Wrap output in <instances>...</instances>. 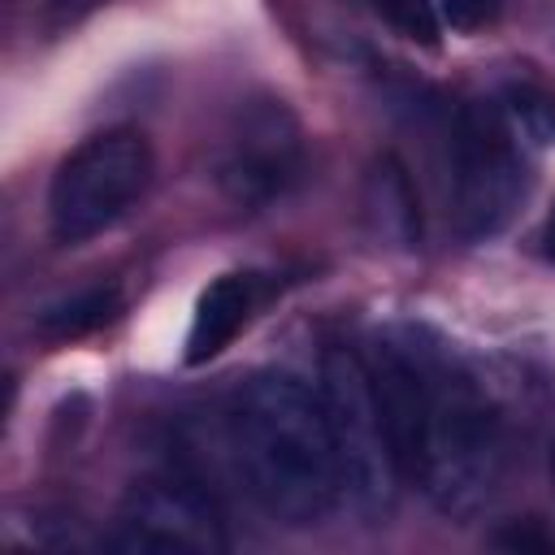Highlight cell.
Instances as JSON below:
<instances>
[{
	"mask_svg": "<svg viewBox=\"0 0 555 555\" xmlns=\"http://www.w3.org/2000/svg\"><path fill=\"white\" fill-rule=\"evenodd\" d=\"M317 395L325 408L343 499L360 516H386L399 486V460L373 390L369 360L351 347H325Z\"/></svg>",
	"mask_w": 555,
	"mask_h": 555,
	"instance_id": "3",
	"label": "cell"
},
{
	"mask_svg": "<svg viewBox=\"0 0 555 555\" xmlns=\"http://www.w3.org/2000/svg\"><path fill=\"white\" fill-rule=\"evenodd\" d=\"M551 486H555V442H551Z\"/></svg>",
	"mask_w": 555,
	"mask_h": 555,
	"instance_id": "16",
	"label": "cell"
},
{
	"mask_svg": "<svg viewBox=\"0 0 555 555\" xmlns=\"http://www.w3.org/2000/svg\"><path fill=\"white\" fill-rule=\"evenodd\" d=\"M499 546H512V551H555V538L551 533H538V529H503L499 538H494Z\"/></svg>",
	"mask_w": 555,
	"mask_h": 555,
	"instance_id": "14",
	"label": "cell"
},
{
	"mask_svg": "<svg viewBox=\"0 0 555 555\" xmlns=\"http://www.w3.org/2000/svg\"><path fill=\"white\" fill-rule=\"evenodd\" d=\"M369 217H373L382 238H390L399 247H412V238H416V199H412V186H408L399 160H390V156L369 173Z\"/></svg>",
	"mask_w": 555,
	"mask_h": 555,
	"instance_id": "9",
	"label": "cell"
},
{
	"mask_svg": "<svg viewBox=\"0 0 555 555\" xmlns=\"http://www.w3.org/2000/svg\"><path fill=\"white\" fill-rule=\"evenodd\" d=\"M542 256L546 260H555V204H551V212H546V221H542Z\"/></svg>",
	"mask_w": 555,
	"mask_h": 555,
	"instance_id": "15",
	"label": "cell"
},
{
	"mask_svg": "<svg viewBox=\"0 0 555 555\" xmlns=\"http://www.w3.org/2000/svg\"><path fill=\"white\" fill-rule=\"evenodd\" d=\"M117 312H121V291L117 286H87L78 295H65V299L48 304L39 312V330L48 338H78V334L100 330Z\"/></svg>",
	"mask_w": 555,
	"mask_h": 555,
	"instance_id": "10",
	"label": "cell"
},
{
	"mask_svg": "<svg viewBox=\"0 0 555 555\" xmlns=\"http://www.w3.org/2000/svg\"><path fill=\"white\" fill-rule=\"evenodd\" d=\"M447 173L451 225L464 238H490L512 221L525 195V160L516 147V130L507 126L499 104L473 100L455 113Z\"/></svg>",
	"mask_w": 555,
	"mask_h": 555,
	"instance_id": "5",
	"label": "cell"
},
{
	"mask_svg": "<svg viewBox=\"0 0 555 555\" xmlns=\"http://www.w3.org/2000/svg\"><path fill=\"white\" fill-rule=\"evenodd\" d=\"M377 4V13L390 22V30H399L403 39H412V43H425V48H434L438 43V9H434V0H373Z\"/></svg>",
	"mask_w": 555,
	"mask_h": 555,
	"instance_id": "12",
	"label": "cell"
},
{
	"mask_svg": "<svg viewBox=\"0 0 555 555\" xmlns=\"http://www.w3.org/2000/svg\"><path fill=\"white\" fill-rule=\"evenodd\" d=\"M304 165V139L299 121L282 100H247L234 113V126L225 130L221 143V165L217 178L230 199L256 208L278 199Z\"/></svg>",
	"mask_w": 555,
	"mask_h": 555,
	"instance_id": "6",
	"label": "cell"
},
{
	"mask_svg": "<svg viewBox=\"0 0 555 555\" xmlns=\"http://www.w3.org/2000/svg\"><path fill=\"white\" fill-rule=\"evenodd\" d=\"M499 0H442V17L455 30H481L486 22H494Z\"/></svg>",
	"mask_w": 555,
	"mask_h": 555,
	"instance_id": "13",
	"label": "cell"
},
{
	"mask_svg": "<svg viewBox=\"0 0 555 555\" xmlns=\"http://www.w3.org/2000/svg\"><path fill=\"white\" fill-rule=\"evenodd\" d=\"M251 278L243 273H221L217 282H208L195 299V312H191V330H186V351L182 360L186 364H208L217 360L234 334L247 325V312H251Z\"/></svg>",
	"mask_w": 555,
	"mask_h": 555,
	"instance_id": "8",
	"label": "cell"
},
{
	"mask_svg": "<svg viewBox=\"0 0 555 555\" xmlns=\"http://www.w3.org/2000/svg\"><path fill=\"white\" fill-rule=\"evenodd\" d=\"M503 117H507V126L516 130V134H525L529 143H538V147H546V143H555V95H546L542 87H533V82H512L507 91H503Z\"/></svg>",
	"mask_w": 555,
	"mask_h": 555,
	"instance_id": "11",
	"label": "cell"
},
{
	"mask_svg": "<svg viewBox=\"0 0 555 555\" xmlns=\"http://www.w3.org/2000/svg\"><path fill=\"white\" fill-rule=\"evenodd\" d=\"M152 182V147L139 130L113 126L82 139L52 173L48 225L56 243H87L108 230Z\"/></svg>",
	"mask_w": 555,
	"mask_h": 555,
	"instance_id": "4",
	"label": "cell"
},
{
	"mask_svg": "<svg viewBox=\"0 0 555 555\" xmlns=\"http://www.w3.org/2000/svg\"><path fill=\"white\" fill-rule=\"evenodd\" d=\"M113 551H221L225 529L208 494L191 481H143L130 490L117 529L104 538Z\"/></svg>",
	"mask_w": 555,
	"mask_h": 555,
	"instance_id": "7",
	"label": "cell"
},
{
	"mask_svg": "<svg viewBox=\"0 0 555 555\" xmlns=\"http://www.w3.org/2000/svg\"><path fill=\"white\" fill-rule=\"evenodd\" d=\"M507 464V434L486 386L442 347H425V412L408 477L425 499L451 516H477Z\"/></svg>",
	"mask_w": 555,
	"mask_h": 555,
	"instance_id": "2",
	"label": "cell"
},
{
	"mask_svg": "<svg viewBox=\"0 0 555 555\" xmlns=\"http://www.w3.org/2000/svg\"><path fill=\"white\" fill-rule=\"evenodd\" d=\"M225 442L251 503L282 525H321L343 499L321 395L291 373H256L230 395Z\"/></svg>",
	"mask_w": 555,
	"mask_h": 555,
	"instance_id": "1",
	"label": "cell"
}]
</instances>
